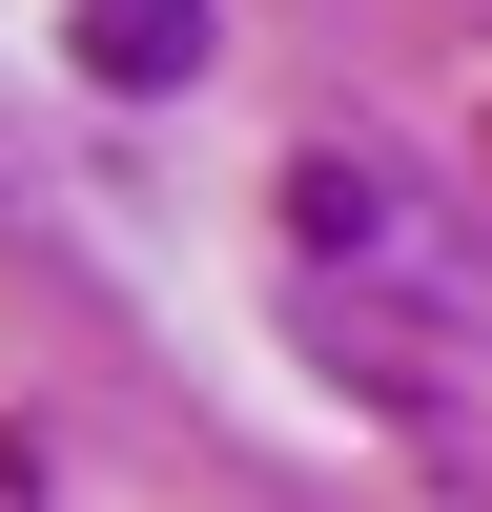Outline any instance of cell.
<instances>
[{
    "mask_svg": "<svg viewBox=\"0 0 492 512\" xmlns=\"http://www.w3.org/2000/svg\"><path fill=\"white\" fill-rule=\"evenodd\" d=\"M0 205H21V164H0Z\"/></svg>",
    "mask_w": 492,
    "mask_h": 512,
    "instance_id": "obj_3",
    "label": "cell"
},
{
    "mask_svg": "<svg viewBox=\"0 0 492 512\" xmlns=\"http://www.w3.org/2000/svg\"><path fill=\"white\" fill-rule=\"evenodd\" d=\"M226 62V21L205 0H82V82H123V103H164V82Z\"/></svg>",
    "mask_w": 492,
    "mask_h": 512,
    "instance_id": "obj_2",
    "label": "cell"
},
{
    "mask_svg": "<svg viewBox=\"0 0 492 512\" xmlns=\"http://www.w3.org/2000/svg\"><path fill=\"white\" fill-rule=\"evenodd\" d=\"M287 226H308L328 267H390L410 308H492V267H472V246H451L431 205L390 185V164H308V185H287Z\"/></svg>",
    "mask_w": 492,
    "mask_h": 512,
    "instance_id": "obj_1",
    "label": "cell"
}]
</instances>
